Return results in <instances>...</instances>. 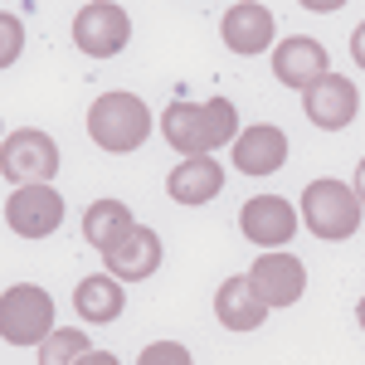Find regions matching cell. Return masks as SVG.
Returning a JSON list of instances; mask_svg holds the SVG:
<instances>
[{"mask_svg":"<svg viewBox=\"0 0 365 365\" xmlns=\"http://www.w3.org/2000/svg\"><path fill=\"white\" fill-rule=\"evenodd\" d=\"M302 220L317 239H351L361 234V195L346 180H312L302 190Z\"/></svg>","mask_w":365,"mask_h":365,"instance_id":"3","label":"cell"},{"mask_svg":"<svg viewBox=\"0 0 365 365\" xmlns=\"http://www.w3.org/2000/svg\"><path fill=\"white\" fill-rule=\"evenodd\" d=\"M127 39H132V20H127V10L113 5V0H88L83 10L73 15V44H78L88 58L122 54Z\"/></svg>","mask_w":365,"mask_h":365,"instance_id":"6","label":"cell"},{"mask_svg":"<svg viewBox=\"0 0 365 365\" xmlns=\"http://www.w3.org/2000/svg\"><path fill=\"white\" fill-rule=\"evenodd\" d=\"M229 151H234V170H244V175H273L287 161V132L273 127V122H263V127H249V132H234Z\"/></svg>","mask_w":365,"mask_h":365,"instance_id":"12","label":"cell"},{"mask_svg":"<svg viewBox=\"0 0 365 365\" xmlns=\"http://www.w3.org/2000/svg\"><path fill=\"white\" fill-rule=\"evenodd\" d=\"M141 365H190V351L175 346V341H156L141 351Z\"/></svg>","mask_w":365,"mask_h":365,"instance_id":"21","label":"cell"},{"mask_svg":"<svg viewBox=\"0 0 365 365\" xmlns=\"http://www.w3.org/2000/svg\"><path fill=\"white\" fill-rule=\"evenodd\" d=\"M249 282H253V292L268 302V312L292 307V302H302V292H307V268H302L292 253H263L249 268Z\"/></svg>","mask_w":365,"mask_h":365,"instance_id":"9","label":"cell"},{"mask_svg":"<svg viewBox=\"0 0 365 365\" xmlns=\"http://www.w3.org/2000/svg\"><path fill=\"white\" fill-rule=\"evenodd\" d=\"M239 229L249 234L253 244H263V249H282L297 234V210L282 195H253L239 210Z\"/></svg>","mask_w":365,"mask_h":365,"instance_id":"11","label":"cell"},{"mask_svg":"<svg viewBox=\"0 0 365 365\" xmlns=\"http://www.w3.org/2000/svg\"><path fill=\"white\" fill-rule=\"evenodd\" d=\"M225 44L234 54H263L268 44H273V10L268 5H258V0H239L234 10H225Z\"/></svg>","mask_w":365,"mask_h":365,"instance_id":"14","label":"cell"},{"mask_svg":"<svg viewBox=\"0 0 365 365\" xmlns=\"http://www.w3.org/2000/svg\"><path fill=\"white\" fill-rule=\"evenodd\" d=\"M302 113H307L312 127L341 132V127H351L361 117V93H356L351 78H341V73H322V78H312L302 88Z\"/></svg>","mask_w":365,"mask_h":365,"instance_id":"8","label":"cell"},{"mask_svg":"<svg viewBox=\"0 0 365 365\" xmlns=\"http://www.w3.org/2000/svg\"><path fill=\"white\" fill-rule=\"evenodd\" d=\"M54 327V297L34 282H15L0 292V341L10 346H39Z\"/></svg>","mask_w":365,"mask_h":365,"instance_id":"4","label":"cell"},{"mask_svg":"<svg viewBox=\"0 0 365 365\" xmlns=\"http://www.w3.org/2000/svg\"><path fill=\"white\" fill-rule=\"evenodd\" d=\"M58 170V146L39 127H20L0 141V175L10 185H34V180H54Z\"/></svg>","mask_w":365,"mask_h":365,"instance_id":"5","label":"cell"},{"mask_svg":"<svg viewBox=\"0 0 365 365\" xmlns=\"http://www.w3.org/2000/svg\"><path fill=\"white\" fill-rule=\"evenodd\" d=\"M88 137L103 151H137L141 141L151 137V108L141 103L137 93H103L93 108H88Z\"/></svg>","mask_w":365,"mask_h":365,"instance_id":"2","label":"cell"},{"mask_svg":"<svg viewBox=\"0 0 365 365\" xmlns=\"http://www.w3.org/2000/svg\"><path fill=\"white\" fill-rule=\"evenodd\" d=\"M215 317H220L225 331H253V327L268 322V302L253 292L249 278H225L215 292Z\"/></svg>","mask_w":365,"mask_h":365,"instance_id":"15","label":"cell"},{"mask_svg":"<svg viewBox=\"0 0 365 365\" xmlns=\"http://www.w3.org/2000/svg\"><path fill=\"white\" fill-rule=\"evenodd\" d=\"M322 73H327V49L317 39H307V34H292V39H282L278 49H273V78L278 83L307 88Z\"/></svg>","mask_w":365,"mask_h":365,"instance_id":"16","label":"cell"},{"mask_svg":"<svg viewBox=\"0 0 365 365\" xmlns=\"http://www.w3.org/2000/svg\"><path fill=\"white\" fill-rule=\"evenodd\" d=\"M5 225L15 229L20 239H49L63 225V195H58L49 180L15 185V195L5 200Z\"/></svg>","mask_w":365,"mask_h":365,"instance_id":"7","label":"cell"},{"mask_svg":"<svg viewBox=\"0 0 365 365\" xmlns=\"http://www.w3.org/2000/svg\"><path fill=\"white\" fill-rule=\"evenodd\" d=\"M239 132V113L229 98H210V103H170L161 113V137L170 141V151L180 156H205L229 146Z\"/></svg>","mask_w":365,"mask_h":365,"instance_id":"1","label":"cell"},{"mask_svg":"<svg viewBox=\"0 0 365 365\" xmlns=\"http://www.w3.org/2000/svg\"><path fill=\"white\" fill-rule=\"evenodd\" d=\"M20 54H25V25H20V15L0 10V68H10Z\"/></svg>","mask_w":365,"mask_h":365,"instance_id":"20","label":"cell"},{"mask_svg":"<svg viewBox=\"0 0 365 365\" xmlns=\"http://www.w3.org/2000/svg\"><path fill=\"white\" fill-rule=\"evenodd\" d=\"M225 190V166L205 151V156H185L180 166L166 175V195L175 205H210Z\"/></svg>","mask_w":365,"mask_h":365,"instance_id":"13","label":"cell"},{"mask_svg":"<svg viewBox=\"0 0 365 365\" xmlns=\"http://www.w3.org/2000/svg\"><path fill=\"white\" fill-rule=\"evenodd\" d=\"M88 351H93V346H88V341L78 336V331H68V327L58 331V327H49V336L39 341V365H63V361H83Z\"/></svg>","mask_w":365,"mask_h":365,"instance_id":"19","label":"cell"},{"mask_svg":"<svg viewBox=\"0 0 365 365\" xmlns=\"http://www.w3.org/2000/svg\"><path fill=\"white\" fill-rule=\"evenodd\" d=\"M132 225H137V220H132V210H127L122 200H93V205L83 210V239L98 253H108Z\"/></svg>","mask_w":365,"mask_h":365,"instance_id":"18","label":"cell"},{"mask_svg":"<svg viewBox=\"0 0 365 365\" xmlns=\"http://www.w3.org/2000/svg\"><path fill=\"white\" fill-rule=\"evenodd\" d=\"M103 263H108V273H113L117 282L151 278V273L161 268V234H156V229H146V225H132L113 249L103 253Z\"/></svg>","mask_w":365,"mask_h":365,"instance_id":"10","label":"cell"},{"mask_svg":"<svg viewBox=\"0 0 365 365\" xmlns=\"http://www.w3.org/2000/svg\"><path fill=\"white\" fill-rule=\"evenodd\" d=\"M297 5H302V10H322V15H327V10H341L346 0H297Z\"/></svg>","mask_w":365,"mask_h":365,"instance_id":"22","label":"cell"},{"mask_svg":"<svg viewBox=\"0 0 365 365\" xmlns=\"http://www.w3.org/2000/svg\"><path fill=\"white\" fill-rule=\"evenodd\" d=\"M73 307L83 322H117L127 312V297H122V282L113 273H93L73 287Z\"/></svg>","mask_w":365,"mask_h":365,"instance_id":"17","label":"cell"}]
</instances>
